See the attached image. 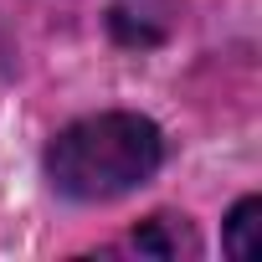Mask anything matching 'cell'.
Returning <instances> with one entry per match:
<instances>
[{
    "label": "cell",
    "mask_w": 262,
    "mask_h": 262,
    "mask_svg": "<svg viewBox=\"0 0 262 262\" xmlns=\"http://www.w3.org/2000/svg\"><path fill=\"white\" fill-rule=\"evenodd\" d=\"M257 231H262V201L247 195V201L231 211V221H226V252H231L236 262H252V257H257Z\"/></svg>",
    "instance_id": "3957f363"
},
{
    "label": "cell",
    "mask_w": 262,
    "mask_h": 262,
    "mask_svg": "<svg viewBox=\"0 0 262 262\" xmlns=\"http://www.w3.org/2000/svg\"><path fill=\"white\" fill-rule=\"evenodd\" d=\"M165 160V139L144 113L77 118L47 144V180L67 201H113L144 185Z\"/></svg>",
    "instance_id": "6da1fadb"
},
{
    "label": "cell",
    "mask_w": 262,
    "mask_h": 262,
    "mask_svg": "<svg viewBox=\"0 0 262 262\" xmlns=\"http://www.w3.org/2000/svg\"><path fill=\"white\" fill-rule=\"evenodd\" d=\"M134 247L155 252V257H180V252H195V236H190V226H180V216H155L149 226L134 231Z\"/></svg>",
    "instance_id": "7a4b0ae2"
}]
</instances>
